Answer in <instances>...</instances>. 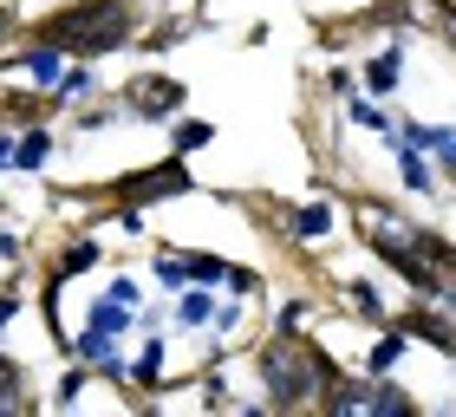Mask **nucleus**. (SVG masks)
Here are the masks:
<instances>
[{
    "mask_svg": "<svg viewBox=\"0 0 456 417\" xmlns=\"http://www.w3.org/2000/svg\"><path fill=\"white\" fill-rule=\"evenodd\" d=\"M7 163H20V170H39V163H46V131H27V137L13 143Z\"/></svg>",
    "mask_w": 456,
    "mask_h": 417,
    "instance_id": "8",
    "label": "nucleus"
},
{
    "mask_svg": "<svg viewBox=\"0 0 456 417\" xmlns=\"http://www.w3.org/2000/svg\"><path fill=\"white\" fill-rule=\"evenodd\" d=\"M124 33H131V13H124L118 0H86V7H66L59 20H46V27H39V39H46V46L78 53V59H98V53L124 46Z\"/></svg>",
    "mask_w": 456,
    "mask_h": 417,
    "instance_id": "3",
    "label": "nucleus"
},
{
    "mask_svg": "<svg viewBox=\"0 0 456 417\" xmlns=\"http://www.w3.org/2000/svg\"><path fill=\"white\" fill-rule=\"evenodd\" d=\"M294 228H300V235H326V228H333V208H326V202H306L300 216H294Z\"/></svg>",
    "mask_w": 456,
    "mask_h": 417,
    "instance_id": "9",
    "label": "nucleus"
},
{
    "mask_svg": "<svg viewBox=\"0 0 456 417\" xmlns=\"http://www.w3.org/2000/svg\"><path fill=\"white\" fill-rule=\"evenodd\" d=\"M352 222H359V235L385 255L391 274H404L418 294H456V248L444 235H430V228L391 216L379 202H359L352 208Z\"/></svg>",
    "mask_w": 456,
    "mask_h": 417,
    "instance_id": "1",
    "label": "nucleus"
},
{
    "mask_svg": "<svg viewBox=\"0 0 456 417\" xmlns=\"http://www.w3.org/2000/svg\"><path fill=\"white\" fill-rule=\"evenodd\" d=\"M163 274H170V281H183V274H196V281H222L228 267H222L216 255H163Z\"/></svg>",
    "mask_w": 456,
    "mask_h": 417,
    "instance_id": "5",
    "label": "nucleus"
},
{
    "mask_svg": "<svg viewBox=\"0 0 456 417\" xmlns=\"http://www.w3.org/2000/svg\"><path fill=\"white\" fill-rule=\"evenodd\" d=\"M209 143V124H176V151H202Z\"/></svg>",
    "mask_w": 456,
    "mask_h": 417,
    "instance_id": "12",
    "label": "nucleus"
},
{
    "mask_svg": "<svg viewBox=\"0 0 456 417\" xmlns=\"http://www.w3.org/2000/svg\"><path fill=\"white\" fill-rule=\"evenodd\" d=\"M7 313H13V294H0V326H7Z\"/></svg>",
    "mask_w": 456,
    "mask_h": 417,
    "instance_id": "13",
    "label": "nucleus"
},
{
    "mask_svg": "<svg viewBox=\"0 0 456 417\" xmlns=\"http://www.w3.org/2000/svg\"><path fill=\"white\" fill-rule=\"evenodd\" d=\"M261 379H267V398L274 405H314L320 391L333 385V365H326L300 332H281V339L261 352Z\"/></svg>",
    "mask_w": 456,
    "mask_h": 417,
    "instance_id": "2",
    "label": "nucleus"
},
{
    "mask_svg": "<svg viewBox=\"0 0 456 417\" xmlns=\"http://www.w3.org/2000/svg\"><path fill=\"white\" fill-rule=\"evenodd\" d=\"M7 405H20V365L0 359V411H7Z\"/></svg>",
    "mask_w": 456,
    "mask_h": 417,
    "instance_id": "11",
    "label": "nucleus"
},
{
    "mask_svg": "<svg viewBox=\"0 0 456 417\" xmlns=\"http://www.w3.org/2000/svg\"><path fill=\"white\" fill-rule=\"evenodd\" d=\"M398 359H404V332H385V339L371 346V365H365V372H371V379H385Z\"/></svg>",
    "mask_w": 456,
    "mask_h": 417,
    "instance_id": "7",
    "label": "nucleus"
},
{
    "mask_svg": "<svg viewBox=\"0 0 456 417\" xmlns=\"http://www.w3.org/2000/svg\"><path fill=\"white\" fill-rule=\"evenodd\" d=\"M124 98H131L143 118H170L176 104H183V86H176V78H157V72H143V78H131V92H124Z\"/></svg>",
    "mask_w": 456,
    "mask_h": 417,
    "instance_id": "4",
    "label": "nucleus"
},
{
    "mask_svg": "<svg viewBox=\"0 0 456 417\" xmlns=\"http://www.w3.org/2000/svg\"><path fill=\"white\" fill-rule=\"evenodd\" d=\"M365 78H371V92H391V86H398V53H379Z\"/></svg>",
    "mask_w": 456,
    "mask_h": 417,
    "instance_id": "10",
    "label": "nucleus"
},
{
    "mask_svg": "<svg viewBox=\"0 0 456 417\" xmlns=\"http://www.w3.org/2000/svg\"><path fill=\"white\" fill-rule=\"evenodd\" d=\"M183 183H190V176H183L176 163H170V170H157V176H143V183H131V196H137V202H151V196H170V190H183Z\"/></svg>",
    "mask_w": 456,
    "mask_h": 417,
    "instance_id": "6",
    "label": "nucleus"
}]
</instances>
